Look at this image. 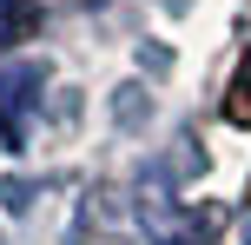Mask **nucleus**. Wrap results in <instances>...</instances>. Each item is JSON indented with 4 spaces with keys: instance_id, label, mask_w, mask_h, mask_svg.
<instances>
[{
    "instance_id": "f257e3e1",
    "label": "nucleus",
    "mask_w": 251,
    "mask_h": 245,
    "mask_svg": "<svg viewBox=\"0 0 251 245\" xmlns=\"http://www.w3.org/2000/svg\"><path fill=\"white\" fill-rule=\"evenodd\" d=\"M33 106H40V66H7L0 73V146H13L20 153L26 146V119H33Z\"/></svg>"
},
{
    "instance_id": "f03ea898",
    "label": "nucleus",
    "mask_w": 251,
    "mask_h": 245,
    "mask_svg": "<svg viewBox=\"0 0 251 245\" xmlns=\"http://www.w3.org/2000/svg\"><path fill=\"white\" fill-rule=\"evenodd\" d=\"M33 20V0H0V40H20Z\"/></svg>"
},
{
    "instance_id": "7ed1b4c3",
    "label": "nucleus",
    "mask_w": 251,
    "mask_h": 245,
    "mask_svg": "<svg viewBox=\"0 0 251 245\" xmlns=\"http://www.w3.org/2000/svg\"><path fill=\"white\" fill-rule=\"evenodd\" d=\"M225 113L238 119V126L251 119V60H245V73H238V86H231V106H225Z\"/></svg>"
},
{
    "instance_id": "20e7f679",
    "label": "nucleus",
    "mask_w": 251,
    "mask_h": 245,
    "mask_svg": "<svg viewBox=\"0 0 251 245\" xmlns=\"http://www.w3.org/2000/svg\"><path fill=\"white\" fill-rule=\"evenodd\" d=\"M159 245H212V239H205V232H192V225H178V232H165Z\"/></svg>"
},
{
    "instance_id": "39448f33",
    "label": "nucleus",
    "mask_w": 251,
    "mask_h": 245,
    "mask_svg": "<svg viewBox=\"0 0 251 245\" xmlns=\"http://www.w3.org/2000/svg\"><path fill=\"white\" fill-rule=\"evenodd\" d=\"M245 245H251V225H245Z\"/></svg>"
}]
</instances>
